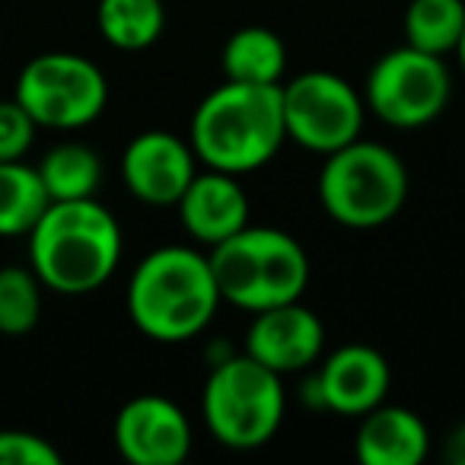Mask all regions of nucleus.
Instances as JSON below:
<instances>
[{
  "instance_id": "f257e3e1",
  "label": "nucleus",
  "mask_w": 465,
  "mask_h": 465,
  "mask_svg": "<svg viewBox=\"0 0 465 465\" xmlns=\"http://www.w3.org/2000/svg\"><path fill=\"white\" fill-rule=\"evenodd\" d=\"M122 262V226L96 198L52 201L29 230V268L42 287L84 297L105 284Z\"/></svg>"
},
{
  "instance_id": "f03ea898",
  "label": "nucleus",
  "mask_w": 465,
  "mask_h": 465,
  "mask_svg": "<svg viewBox=\"0 0 465 465\" xmlns=\"http://www.w3.org/2000/svg\"><path fill=\"white\" fill-rule=\"evenodd\" d=\"M287 141L281 84L226 80L198 103L188 143L207 169L246 175L274 160Z\"/></svg>"
},
{
  "instance_id": "7ed1b4c3",
  "label": "nucleus",
  "mask_w": 465,
  "mask_h": 465,
  "mask_svg": "<svg viewBox=\"0 0 465 465\" xmlns=\"http://www.w3.org/2000/svg\"><path fill=\"white\" fill-rule=\"evenodd\" d=\"M220 297L211 259L188 246H160L137 262L128 284V316L160 344L198 338L217 316Z\"/></svg>"
},
{
  "instance_id": "20e7f679",
  "label": "nucleus",
  "mask_w": 465,
  "mask_h": 465,
  "mask_svg": "<svg viewBox=\"0 0 465 465\" xmlns=\"http://www.w3.org/2000/svg\"><path fill=\"white\" fill-rule=\"evenodd\" d=\"M220 297L246 312H262L303 297L310 287V255L291 232L274 226H242L211 249Z\"/></svg>"
},
{
  "instance_id": "39448f33",
  "label": "nucleus",
  "mask_w": 465,
  "mask_h": 465,
  "mask_svg": "<svg viewBox=\"0 0 465 465\" xmlns=\"http://www.w3.org/2000/svg\"><path fill=\"white\" fill-rule=\"evenodd\" d=\"M284 376L249 354L220 357L201 392V414L220 446L249 452L265 446L284 424Z\"/></svg>"
},
{
  "instance_id": "423d86ee",
  "label": "nucleus",
  "mask_w": 465,
  "mask_h": 465,
  "mask_svg": "<svg viewBox=\"0 0 465 465\" xmlns=\"http://www.w3.org/2000/svg\"><path fill=\"white\" fill-rule=\"evenodd\" d=\"M405 198L408 169L386 143L357 137L325 156L319 173V204L335 223L373 230L389 223Z\"/></svg>"
},
{
  "instance_id": "0eeeda50",
  "label": "nucleus",
  "mask_w": 465,
  "mask_h": 465,
  "mask_svg": "<svg viewBox=\"0 0 465 465\" xmlns=\"http://www.w3.org/2000/svg\"><path fill=\"white\" fill-rule=\"evenodd\" d=\"M14 96L39 128L77 131L103 115L109 103V80L103 67L84 54L48 52L23 67Z\"/></svg>"
},
{
  "instance_id": "6e6552de",
  "label": "nucleus",
  "mask_w": 465,
  "mask_h": 465,
  "mask_svg": "<svg viewBox=\"0 0 465 465\" xmlns=\"http://www.w3.org/2000/svg\"><path fill=\"white\" fill-rule=\"evenodd\" d=\"M452 80L440 54L401 45L382 54L363 86V103L392 128H420L446 109Z\"/></svg>"
},
{
  "instance_id": "1a4fd4ad",
  "label": "nucleus",
  "mask_w": 465,
  "mask_h": 465,
  "mask_svg": "<svg viewBox=\"0 0 465 465\" xmlns=\"http://www.w3.org/2000/svg\"><path fill=\"white\" fill-rule=\"evenodd\" d=\"M287 137L312 153H335L357 141L367 118V103L344 77L331 71H306L281 84Z\"/></svg>"
},
{
  "instance_id": "9d476101",
  "label": "nucleus",
  "mask_w": 465,
  "mask_h": 465,
  "mask_svg": "<svg viewBox=\"0 0 465 465\" xmlns=\"http://www.w3.org/2000/svg\"><path fill=\"white\" fill-rule=\"evenodd\" d=\"M392 386L389 361L370 344H344L303 382V401L344 418H363L382 405Z\"/></svg>"
},
{
  "instance_id": "9b49d317",
  "label": "nucleus",
  "mask_w": 465,
  "mask_h": 465,
  "mask_svg": "<svg viewBox=\"0 0 465 465\" xmlns=\"http://www.w3.org/2000/svg\"><path fill=\"white\" fill-rule=\"evenodd\" d=\"M115 450L131 465H179L192 452V424L173 399L137 395L115 414Z\"/></svg>"
},
{
  "instance_id": "f8f14e48",
  "label": "nucleus",
  "mask_w": 465,
  "mask_h": 465,
  "mask_svg": "<svg viewBox=\"0 0 465 465\" xmlns=\"http://www.w3.org/2000/svg\"><path fill=\"white\" fill-rule=\"evenodd\" d=\"M194 150L173 131H143L122 153V182L137 201L175 207L194 179Z\"/></svg>"
},
{
  "instance_id": "ddd939ff",
  "label": "nucleus",
  "mask_w": 465,
  "mask_h": 465,
  "mask_svg": "<svg viewBox=\"0 0 465 465\" xmlns=\"http://www.w3.org/2000/svg\"><path fill=\"white\" fill-rule=\"evenodd\" d=\"M252 316L255 319L246 331L249 357L281 376L303 373L319 361L325 344V325L310 306L293 300V303L272 306Z\"/></svg>"
},
{
  "instance_id": "4468645a",
  "label": "nucleus",
  "mask_w": 465,
  "mask_h": 465,
  "mask_svg": "<svg viewBox=\"0 0 465 465\" xmlns=\"http://www.w3.org/2000/svg\"><path fill=\"white\" fill-rule=\"evenodd\" d=\"M236 179L240 175L220 173V169L194 173L192 185L175 204L182 226L194 242L213 249L230 240L232 232L249 226V198Z\"/></svg>"
},
{
  "instance_id": "2eb2a0df",
  "label": "nucleus",
  "mask_w": 465,
  "mask_h": 465,
  "mask_svg": "<svg viewBox=\"0 0 465 465\" xmlns=\"http://www.w3.org/2000/svg\"><path fill=\"white\" fill-rule=\"evenodd\" d=\"M354 452L363 465H420L430 452V433L411 408L382 401L361 418Z\"/></svg>"
},
{
  "instance_id": "dca6fc26",
  "label": "nucleus",
  "mask_w": 465,
  "mask_h": 465,
  "mask_svg": "<svg viewBox=\"0 0 465 465\" xmlns=\"http://www.w3.org/2000/svg\"><path fill=\"white\" fill-rule=\"evenodd\" d=\"M220 64L226 80L236 84H281L287 71V45L274 29L246 26L226 39Z\"/></svg>"
},
{
  "instance_id": "f3484780",
  "label": "nucleus",
  "mask_w": 465,
  "mask_h": 465,
  "mask_svg": "<svg viewBox=\"0 0 465 465\" xmlns=\"http://www.w3.org/2000/svg\"><path fill=\"white\" fill-rule=\"evenodd\" d=\"M52 204L39 169L23 160L0 163V236H29Z\"/></svg>"
},
{
  "instance_id": "a211bd4d",
  "label": "nucleus",
  "mask_w": 465,
  "mask_h": 465,
  "mask_svg": "<svg viewBox=\"0 0 465 465\" xmlns=\"http://www.w3.org/2000/svg\"><path fill=\"white\" fill-rule=\"evenodd\" d=\"M96 26L118 52H143L163 35L166 7L163 0H99Z\"/></svg>"
},
{
  "instance_id": "6ab92c4d",
  "label": "nucleus",
  "mask_w": 465,
  "mask_h": 465,
  "mask_svg": "<svg viewBox=\"0 0 465 465\" xmlns=\"http://www.w3.org/2000/svg\"><path fill=\"white\" fill-rule=\"evenodd\" d=\"M35 169H39L52 201L96 198L99 182H103V163H99L96 150L74 141L52 147Z\"/></svg>"
},
{
  "instance_id": "aec40b11",
  "label": "nucleus",
  "mask_w": 465,
  "mask_h": 465,
  "mask_svg": "<svg viewBox=\"0 0 465 465\" xmlns=\"http://www.w3.org/2000/svg\"><path fill=\"white\" fill-rule=\"evenodd\" d=\"M465 29V0H411L405 10V45L427 54L456 52Z\"/></svg>"
},
{
  "instance_id": "412c9836",
  "label": "nucleus",
  "mask_w": 465,
  "mask_h": 465,
  "mask_svg": "<svg viewBox=\"0 0 465 465\" xmlns=\"http://www.w3.org/2000/svg\"><path fill=\"white\" fill-rule=\"evenodd\" d=\"M42 316V281L33 268H0V335H26Z\"/></svg>"
},
{
  "instance_id": "4be33fe9",
  "label": "nucleus",
  "mask_w": 465,
  "mask_h": 465,
  "mask_svg": "<svg viewBox=\"0 0 465 465\" xmlns=\"http://www.w3.org/2000/svg\"><path fill=\"white\" fill-rule=\"evenodd\" d=\"M35 118L20 105V99H0V163L23 160L35 143Z\"/></svg>"
},
{
  "instance_id": "5701e85b",
  "label": "nucleus",
  "mask_w": 465,
  "mask_h": 465,
  "mask_svg": "<svg viewBox=\"0 0 465 465\" xmlns=\"http://www.w3.org/2000/svg\"><path fill=\"white\" fill-rule=\"evenodd\" d=\"M0 465H61V452L29 430H0Z\"/></svg>"
},
{
  "instance_id": "b1692460",
  "label": "nucleus",
  "mask_w": 465,
  "mask_h": 465,
  "mask_svg": "<svg viewBox=\"0 0 465 465\" xmlns=\"http://www.w3.org/2000/svg\"><path fill=\"white\" fill-rule=\"evenodd\" d=\"M443 459L450 465H465V424L452 427L450 437L443 440Z\"/></svg>"
},
{
  "instance_id": "393cba45",
  "label": "nucleus",
  "mask_w": 465,
  "mask_h": 465,
  "mask_svg": "<svg viewBox=\"0 0 465 465\" xmlns=\"http://www.w3.org/2000/svg\"><path fill=\"white\" fill-rule=\"evenodd\" d=\"M456 54H459V64H462V71H465V29H462V39H459V45H456Z\"/></svg>"
}]
</instances>
